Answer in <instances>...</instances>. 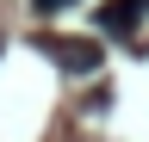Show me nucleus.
Masks as SVG:
<instances>
[{
  "label": "nucleus",
  "instance_id": "obj_3",
  "mask_svg": "<svg viewBox=\"0 0 149 142\" xmlns=\"http://www.w3.org/2000/svg\"><path fill=\"white\" fill-rule=\"evenodd\" d=\"M62 6H74V0H37V12H62Z\"/></svg>",
  "mask_w": 149,
  "mask_h": 142
},
{
  "label": "nucleus",
  "instance_id": "obj_1",
  "mask_svg": "<svg viewBox=\"0 0 149 142\" xmlns=\"http://www.w3.org/2000/svg\"><path fill=\"white\" fill-rule=\"evenodd\" d=\"M37 49H44L56 68H68V74H93V68H100V43H56V37H37Z\"/></svg>",
  "mask_w": 149,
  "mask_h": 142
},
{
  "label": "nucleus",
  "instance_id": "obj_2",
  "mask_svg": "<svg viewBox=\"0 0 149 142\" xmlns=\"http://www.w3.org/2000/svg\"><path fill=\"white\" fill-rule=\"evenodd\" d=\"M137 12H143V0H106V6H100V31L130 37V31H137Z\"/></svg>",
  "mask_w": 149,
  "mask_h": 142
}]
</instances>
